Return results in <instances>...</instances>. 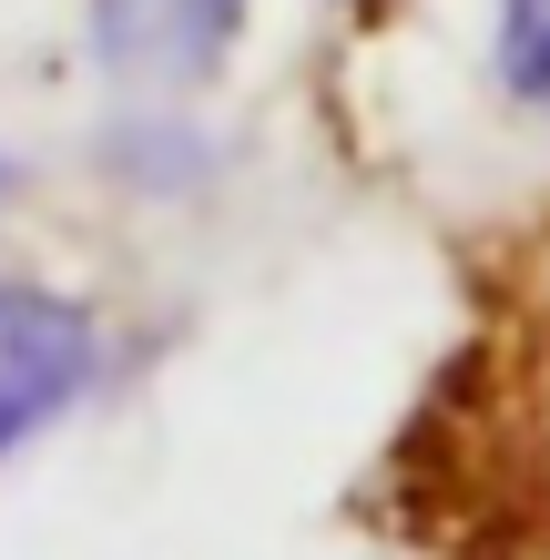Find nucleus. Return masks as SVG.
Returning <instances> with one entry per match:
<instances>
[{
  "label": "nucleus",
  "mask_w": 550,
  "mask_h": 560,
  "mask_svg": "<svg viewBox=\"0 0 550 560\" xmlns=\"http://www.w3.org/2000/svg\"><path fill=\"white\" fill-rule=\"evenodd\" d=\"M103 377V316L72 285L0 276V458L61 428Z\"/></svg>",
  "instance_id": "obj_1"
},
{
  "label": "nucleus",
  "mask_w": 550,
  "mask_h": 560,
  "mask_svg": "<svg viewBox=\"0 0 550 560\" xmlns=\"http://www.w3.org/2000/svg\"><path fill=\"white\" fill-rule=\"evenodd\" d=\"M245 31V0H92V51L133 82H204Z\"/></svg>",
  "instance_id": "obj_2"
},
{
  "label": "nucleus",
  "mask_w": 550,
  "mask_h": 560,
  "mask_svg": "<svg viewBox=\"0 0 550 560\" xmlns=\"http://www.w3.org/2000/svg\"><path fill=\"white\" fill-rule=\"evenodd\" d=\"M11 184H21V174H11V153H0V194H11Z\"/></svg>",
  "instance_id": "obj_4"
},
{
  "label": "nucleus",
  "mask_w": 550,
  "mask_h": 560,
  "mask_svg": "<svg viewBox=\"0 0 550 560\" xmlns=\"http://www.w3.org/2000/svg\"><path fill=\"white\" fill-rule=\"evenodd\" d=\"M347 11H367V0H347Z\"/></svg>",
  "instance_id": "obj_5"
},
{
  "label": "nucleus",
  "mask_w": 550,
  "mask_h": 560,
  "mask_svg": "<svg viewBox=\"0 0 550 560\" xmlns=\"http://www.w3.org/2000/svg\"><path fill=\"white\" fill-rule=\"evenodd\" d=\"M490 72H500V92L520 113H550V0H500Z\"/></svg>",
  "instance_id": "obj_3"
}]
</instances>
